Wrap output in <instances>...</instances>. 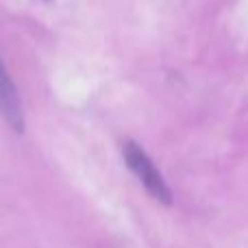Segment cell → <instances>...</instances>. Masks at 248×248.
<instances>
[{"label":"cell","mask_w":248,"mask_h":248,"mask_svg":"<svg viewBox=\"0 0 248 248\" xmlns=\"http://www.w3.org/2000/svg\"><path fill=\"white\" fill-rule=\"evenodd\" d=\"M124 161H126L128 170L137 176V181L144 185V189L155 201H159L161 205H172L170 187H168L166 179L161 176V172L157 170V166L144 153V148H140L135 141H126L124 144Z\"/></svg>","instance_id":"obj_1"},{"label":"cell","mask_w":248,"mask_h":248,"mask_svg":"<svg viewBox=\"0 0 248 248\" xmlns=\"http://www.w3.org/2000/svg\"><path fill=\"white\" fill-rule=\"evenodd\" d=\"M0 113L4 116V120L9 122V126L13 131L22 133L24 131V109H22V100L17 94L16 85H13L11 77L7 74L0 59Z\"/></svg>","instance_id":"obj_2"}]
</instances>
